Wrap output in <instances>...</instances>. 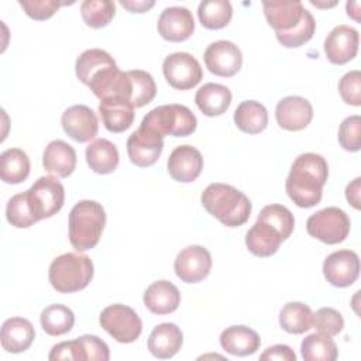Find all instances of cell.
<instances>
[{
	"mask_svg": "<svg viewBox=\"0 0 361 361\" xmlns=\"http://www.w3.org/2000/svg\"><path fill=\"white\" fill-rule=\"evenodd\" d=\"M268 24L275 30L276 39L286 48H298L312 39L316 21L310 11L298 0L262 1Z\"/></svg>",
	"mask_w": 361,
	"mask_h": 361,
	"instance_id": "6da1fadb",
	"label": "cell"
},
{
	"mask_svg": "<svg viewBox=\"0 0 361 361\" xmlns=\"http://www.w3.org/2000/svg\"><path fill=\"white\" fill-rule=\"evenodd\" d=\"M327 161L314 152H305L296 157L285 182L289 199L303 209L320 203L323 186L327 182Z\"/></svg>",
	"mask_w": 361,
	"mask_h": 361,
	"instance_id": "7a4b0ae2",
	"label": "cell"
},
{
	"mask_svg": "<svg viewBox=\"0 0 361 361\" xmlns=\"http://www.w3.org/2000/svg\"><path fill=\"white\" fill-rule=\"evenodd\" d=\"M200 200L206 212L226 227L243 226L251 214L250 199L227 183H210L202 192Z\"/></svg>",
	"mask_w": 361,
	"mask_h": 361,
	"instance_id": "3957f363",
	"label": "cell"
},
{
	"mask_svg": "<svg viewBox=\"0 0 361 361\" xmlns=\"http://www.w3.org/2000/svg\"><path fill=\"white\" fill-rule=\"evenodd\" d=\"M106 226V212L94 200L78 202L69 213V241L76 251L94 248Z\"/></svg>",
	"mask_w": 361,
	"mask_h": 361,
	"instance_id": "277c9868",
	"label": "cell"
},
{
	"mask_svg": "<svg viewBox=\"0 0 361 361\" xmlns=\"http://www.w3.org/2000/svg\"><path fill=\"white\" fill-rule=\"evenodd\" d=\"M93 274L94 267L87 255L66 252L52 259L48 278L56 292L72 293L85 289L93 279Z\"/></svg>",
	"mask_w": 361,
	"mask_h": 361,
	"instance_id": "5b68a950",
	"label": "cell"
},
{
	"mask_svg": "<svg viewBox=\"0 0 361 361\" xmlns=\"http://www.w3.org/2000/svg\"><path fill=\"white\" fill-rule=\"evenodd\" d=\"M140 126L161 137H188L195 133L197 120L192 110L183 104H162L147 113Z\"/></svg>",
	"mask_w": 361,
	"mask_h": 361,
	"instance_id": "8992f818",
	"label": "cell"
},
{
	"mask_svg": "<svg viewBox=\"0 0 361 361\" xmlns=\"http://www.w3.org/2000/svg\"><path fill=\"white\" fill-rule=\"evenodd\" d=\"M25 192L30 207L38 221L56 214L65 202L63 185L52 175L38 178Z\"/></svg>",
	"mask_w": 361,
	"mask_h": 361,
	"instance_id": "52a82bcc",
	"label": "cell"
},
{
	"mask_svg": "<svg viewBox=\"0 0 361 361\" xmlns=\"http://www.w3.org/2000/svg\"><path fill=\"white\" fill-rule=\"evenodd\" d=\"M350 226L351 223L347 213L334 206L313 213L306 221L309 235L324 244H338L344 241L350 233Z\"/></svg>",
	"mask_w": 361,
	"mask_h": 361,
	"instance_id": "ba28073f",
	"label": "cell"
},
{
	"mask_svg": "<svg viewBox=\"0 0 361 361\" xmlns=\"http://www.w3.org/2000/svg\"><path fill=\"white\" fill-rule=\"evenodd\" d=\"M99 323L116 341L123 344L134 343L142 331L140 316L130 306L121 303L104 307L99 316Z\"/></svg>",
	"mask_w": 361,
	"mask_h": 361,
	"instance_id": "9c48e42d",
	"label": "cell"
},
{
	"mask_svg": "<svg viewBox=\"0 0 361 361\" xmlns=\"http://www.w3.org/2000/svg\"><path fill=\"white\" fill-rule=\"evenodd\" d=\"M162 72L166 82L178 90H189L203 78L199 61L188 52L169 54L164 59Z\"/></svg>",
	"mask_w": 361,
	"mask_h": 361,
	"instance_id": "30bf717a",
	"label": "cell"
},
{
	"mask_svg": "<svg viewBox=\"0 0 361 361\" xmlns=\"http://www.w3.org/2000/svg\"><path fill=\"white\" fill-rule=\"evenodd\" d=\"M173 269L182 282L197 283L210 274L212 255L203 245H188L176 255Z\"/></svg>",
	"mask_w": 361,
	"mask_h": 361,
	"instance_id": "8fae6325",
	"label": "cell"
},
{
	"mask_svg": "<svg viewBox=\"0 0 361 361\" xmlns=\"http://www.w3.org/2000/svg\"><path fill=\"white\" fill-rule=\"evenodd\" d=\"M204 63L206 68L221 78L234 76L243 65V54L240 48L226 39L212 42L204 51Z\"/></svg>",
	"mask_w": 361,
	"mask_h": 361,
	"instance_id": "7c38bea8",
	"label": "cell"
},
{
	"mask_svg": "<svg viewBox=\"0 0 361 361\" xmlns=\"http://www.w3.org/2000/svg\"><path fill=\"white\" fill-rule=\"evenodd\" d=\"M164 149V137L148 130L138 127L127 140V154L130 161L140 166L147 168L154 165Z\"/></svg>",
	"mask_w": 361,
	"mask_h": 361,
	"instance_id": "4fadbf2b",
	"label": "cell"
},
{
	"mask_svg": "<svg viewBox=\"0 0 361 361\" xmlns=\"http://www.w3.org/2000/svg\"><path fill=\"white\" fill-rule=\"evenodd\" d=\"M323 275L327 282L337 288L353 285L360 275V258L351 250L331 252L323 262Z\"/></svg>",
	"mask_w": 361,
	"mask_h": 361,
	"instance_id": "5bb4252c",
	"label": "cell"
},
{
	"mask_svg": "<svg viewBox=\"0 0 361 361\" xmlns=\"http://www.w3.org/2000/svg\"><path fill=\"white\" fill-rule=\"evenodd\" d=\"M63 131L78 142H87L97 135L99 120L96 113L85 106L75 104L68 107L61 117Z\"/></svg>",
	"mask_w": 361,
	"mask_h": 361,
	"instance_id": "9a60e30c",
	"label": "cell"
},
{
	"mask_svg": "<svg viewBox=\"0 0 361 361\" xmlns=\"http://www.w3.org/2000/svg\"><path fill=\"white\" fill-rule=\"evenodd\" d=\"M360 34L355 28L341 24L334 27L324 39V52L334 65H344L358 52Z\"/></svg>",
	"mask_w": 361,
	"mask_h": 361,
	"instance_id": "2e32d148",
	"label": "cell"
},
{
	"mask_svg": "<svg viewBox=\"0 0 361 361\" xmlns=\"http://www.w3.org/2000/svg\"><path fill=\"white\" fill-rule=\"evenodd\" d=\"M158 32L169 42L186 41L195 31V20L192 11L186 7H166L157 23Z\"/></svg>",
	"mask_w": 361,
	"mask_h": 361,
	"instance_id": "e0dca14e",
	"label": "cell"
},
{
	"mask_svg": "<svg viewBox=\"0 0 361 361\" xmlns=\"http://www.w3.org/2000/svg\"><path fill=\"white\" fill-rule=\"evenodd\" d=\"M275 117L281 128L288 131H299L310 124L313 118V107L305 97L286 96L278 102Z\"/></svg>",
	"mask_w": 361,
	"mask_h": 361,
	"instance_id": "ac0fdd59",
	"label": "cell"
},
{
	"mask_svg": "<svg viewBox=\"0 0 361 361\" xmlns=\"http://www.w3.org/2000/svg\"><path fill=\"white\" fill-rule=\"evenodd\" d=\"M168 172L176 182L190 183L196 180L203 169V157L192 145L176 147L168 158Z\"/></svg>",
	"mask_w": 361,
	"mask_h": 361,
	"instance_id": "d6986e66",
	"label": "cell"
},
{
	"mask_svg": "<svg viewBox=\"0 0 361 361\" xmlns=\"http://www.w3.org/2000/svg\"><path fill=\"white\" fill-rule=\"evenodd\" d=\"M283 238L278 228L262 219H257L245 234V245L248 251L261 258L274 255L279 250Z\"/></svg>",
	"mask_w": 361,
	"mask_h": 361,
	"instance_id": "ffe728a7",
	"label": "cell"
},
{
	"mask_svg": "<svg viewBox=\"0 0 361 361\" xmlns=\"http://www.w3.org/2000/svg\"><path fill=\"white\" fill-rule=\"evenodd\" d=\"M144 305L154 314H169L180 305V292L169 281L152 282L144 292Z\"/></svg>",
	"mask_w": 361,
	"mask_h": 361,
	"instance_id": "44dd1931",
	"label": "cell"
},
{
	"mask_svg": "<svg viewBox=\"0 0 361 361\" xmlns=\"http://www.w3.org/2000/svg\"><path fill=\"white\" fill-rule=\"evenodd\" d=\"M35 338V330L30 320L24 317L7 319L0 331L1 347L11 354L28 350Z\"/></svg>",
	"mask_w": 361,
	"mask_h": 361,
	"instance_id": "7402d4cb",
	"label": "cell"
},
{
	"mask_svg": "<svg viewBox=\"0 0 361 361\" xmlns=\"http://www.w3.org/2000/svg\"><path fill=\"white\" fill-rule=\"evenodd\" d=\"M134 106L124 97H109L100 100L99 113L106 130L110 133H123L134 121Z\"/></svg>",
	"mask_w": 361,
	"mask_h": 361,
	"instance_id": "603a6c76",
	"label": "cell"
},
{
	"mask_svg": "<svg viewBox=\"0 0 361 361\" xmlns=\"http://www.w3.org/2000/svg\"><path fill=\"white\" fill-rule=\"evenodd\" d=\"M182 343L183 333L175 323H161L149 333L147 345L154 357L166 360L180 350Z\"/></svg>",
	"mask_w": 361,
	"mask_h": 361,
	"instance_id": "cb8c5ba5",
	"label": "cell"
},
{
	"mask_svg": "<svg viewBox=\"0 0 361 361\" xmlns=\"http://www.w3.org/2000/svg\"><path fill=\"white\" fill-rule=\"evenodd\" d=\"M42 165L47 172L68 178L76 168V151L62 140L51 141L44 151Z\"/></svg>",
	"mask_w": 361,
	"mask_h": 361,
	"instance_id": "d4e9b609",
	"label": "cell"
},
{
	"mask_svg": "<svg viewBox=\"0 0 361 361\" xmlns=\"http://www.w3.org/2000/svg\"><path fill=\"white\" fill-rule=\"evenodd\" d=\"M220 345L231 355L245 357L259 348L261 338L255 330L247 326H230L221 331Z\"/></svg>",
	"mask_w": 361,
	"mask_h": 361,
	"instance_id": "484cf974",
	"label": "cell"
},
{
	"mask_svg": "<svg viewBox=\"0 0 361 361\" xmlns=\"http://www.w3.org/2000/svg\"><path fill=\"white\" fill-rule=\"evenodd\" d=\"M231 92L227 86L220 83H204L195 94L197 109L207 117L221 116L231 104Z\"/></svg>",
	"mask_w": 361,
	"mask_h": 361,
	"instance_id": "4316f807",
	"label": "cell"
},
{
	"mask_svg": "<svg viewBox=\"0 0 361 361\" xmlns=\"http://www.w3.org/2000/svg\"><path fill=\"white\" fill-rule=\"evenodd\" d=\"M85 155L90 169L100 175L114 172L120 159L117 147L106 138H97L92 141L86 147Z\"/></svg>",
	"mask_w": 361,
	"mask_h": 361,
	"instance_id": "83f0119b",
	"label": "cell"
},
{
	"mask_svg": "<svg viewBox=\"0 0 361 361\" xmlns=\"http://www.w3.org/2000/svg\"><path fill=\"white\" fill-rule=\"evenodd\" d=\"M234 123L243 133L258 134L268 126V111L259 102L245 100L237 106L234 111Z\"/></svg>",
	"mask_w": 361,
	"mask_h": 361,
	"instance_id": "f1b7e54d",
	"label": "cell"
},
{
	"mask_svg": "<svg viewBox=\"0 0 361 361\" xmlns=\"http://www.w3.org/2000/svg\"><path fill=\"white\" fill-rule=\"evenodd\" d=\"M31 164L28 155L20 148H8L0 155V178L6 183L17 185L30 175Z\"/></svg>",
	"mask_w": 361,
	"mask_h": 361,
	"instance_id": "f546056e",
	"label": "cell"
},
{
	"mask_svg": "<svg viewBox=\"0 0 361 361\" xmlns=\"http://www.w3.org/2000/svg\"><path fill=\"white\" fill-rule=\"evenodd\" d=\"M313 312L302 302H288L279 313L281 327L290 334H302L312 329Z\"/></svg>",
	"mask_w": 361,
	"mask_h": 361,
	"instance_id": "4dcf8cb0",
	"label": "cell"
},
{
	"mask_svg": "<svg viewBox=\"0 0 361 361\" xmlns=\"http://www.w3.org/2000/svg\"><path fill=\"white\" fill-rule=\"evenodd\" d=\"M41 327L48 336H63L69 333L75 323L73 312L65 305H49L39 316Z\"/></svg>",
	"mask_w": 361,
	"mask_h": 361,
	"instance_id": "1f68e13d",
	"label": "cell"
},
{
	"mask_svg": "<svg viewBox=\"0 0 361 361\" xmlns=\"http://www.w3.org/2000/svg\"><path fill=\"white\" fill-rule=\"evenodd\" d=\"M300 353L306 361H334L338 355L334 340L320 331L309 334L302 340Z\"/></svg>",
	"mask_w": 361,
	"mask_h": 361,
	"instance_id": "d6a6232c",
	"label": "cell"
},
{
	"mask_svg": "<svg viewBox=\"0 0 361 361\" xmlns=\"http://www.w3.org/2000/svg\"><path fill=\"white\" fill-rule=\"evenodd\" d=\"M197 17L207 30L224 28L233 17L231 3L228 0H204L197 7Z\"/></svg>",
	"mask_w": 361,
	"mask_h": 361,
	"instance_id": "836d02e7",
	"label": "cell"
},
{
	"mask_svg": "<svg viewBox=\"0 0 361 361\" xmlns=\"http://www.w3.org/2000/svg\"><path fill=\"white\" fill-rule=\"evenodd\" d=\"M75 361H107L110 358L109 345L97 336L85 334L71 340Z\"/></svg>",
	"mask_w": 361,
	"mask_h": 361,
	"instance_id": "e575fe53",
	"label": "cell"
},
{
	"mask_svg": "<svg viewBox=\"0 0 361 361\" xmlns=\"http://www.w3.org/2000/svg\"><path fill=\"white\" fill-rule=\"evenodd\" d=\"M127 73L131 80V104L134 107H142L151 103L157 94V85L152 75L141 69H133Z\"/></svg>",
	"mask_w": 361,
	"mask_h": 361,
	"instance_id": "d590c367",
	"label": "cell"
},
{
	"mask_svg": "<svg viewBox=\"0 0 361 361\" xmlns=\"http://www.w3.org/2000/svg\"><path fill=\"white\" fill-rule=\"evenodd\" d=\"M80 14L86 25L103 28L113 20L116 4L110 0H85L80 4Z\"/></svg>",
	"mask_w": 361,
	"mask_h": 361,
	"instance_id": "8d00e7d4",
	"label": "cell"
},
{
	"mask_svg": "<svg viewBox=\"0 0 361 361\" xmlns=\"http://www.w3.org/2000/svg\"><path fill=\"white\" fill-rule=\"evenodd\" d=\"M6 217L7 221L17 228H27L38 221L30 207L27 192L17 193L8 200L6 207Z\"/></svg>",
	"mask_w": 361,
	"mask_h": 361,
	"instance_id": "74e56055",
	"label": "cell"
},
{
	"mask_svg": "<svg viewBox=\"0 0 361 361\" xmlns=\"http://www.w3.org/2000/svg\"><path fill=\"white\" fill-rule=\"evenodd\" d=\"M258 219H262L271 223L274 227H276L283 241L290 237L295 227V219L292 212L288 207L276 203L262 207V210L258 214Z\"/></svg>",
	"mask_w": 361,
	"mask_h": 361,
	"instance_id": "f35d334b",
	"label": "cell"
},
{
	"mask_svg": "<svg viewBox=\"0 0 361 361\" xmlns=\"http://www.w3.org/2000/svg\"><path fill=\"white\" fill-rule=\"evenodd\" d=\"M338 142L350 152H357L361 148V117L358 114L345 117L338 127Z\"/></svg>",
	"mask_w": 361,
	"mask_h": 361,
	"instance_id": "ab89813d",
	"label": "cell"
},
{
	"mask_svg": "<svg viewBox=\"0 0 361 361\" xmlns=\"http://www.w3.org/2000/svg\"><path fill=\"white\" fill-rule=\"evenodd\" d=\"M312 326L317 331L333 337L343 330L344 319L341 313L334 307H320L319 310H316V313H313Z\"/></svg>",
	"mask_w": 361,
	"mask_h": 361,
	"instance_id": "60d3db41",
	"label": "cell"
},
{
	"mask_svg": "<svg viewBox=\"0 0 361 361\" xmlns=\"http://www.w3.org/2000/svg\"><path fill=\"white\" fill-rule=\"evenodd\" d=\"M338 92L344 103L351 106L361 104V72L350 71L338 82Z\"/></svg>",
	"mask_w": 361,
	"mask_h": 361,
	"instance_id": "b9f144b4",
	"label": "cell"
},
{
	"mask_svg": "<svg viewBox=\"0 0 361 361\" xmlns=\"http://www.w3.org/2000/svg\"><path fill=\"white\" fill-rule=\"evenodd\" d=\"M18 4L30 18L41 21L51 18L58 11V8L66 3L55 0H20Z\"/></svg>",
	"mask_w": 361,
	"mask_h": 361,
	"instance_id": "7bdbcfd3",
	"label": "cell"
},
{
	"mask_svg": "<svg viewBox=\"0 0 361 361\" xmlns=\"http://www.w3.org/2000/svg\"><path fill=\"white\" fill-rule=\"evenodd\" d=\"M259 360H281V361H295L296 354L289 345L285 344H275L268 347L261 355Z\"/></svg>",
	"mask_w": 361,
	"mask_h": 361,
	"instance_id": "ee69618b",
	"label": "cell"
},
{
	"mask_svg": "<svg viewBox=\"0 0 361 361\" xmlns=\"http://www.w3.org/2000/svg\"><path fill=\"white\" fill-rule=\"evenodd\" d=\"M361 178H355L345 188V199L354 209H361Z\"/></svg>",
	"mask_w": 361,
	"mask_h": 361,
	"instance_id": "f6af8a7d",
	"label": "cell"
},
{
	"mask_svg": "<svg viewBox=\"0 0 361 361\" xmlns=\"http://www.w3.org/2000/svg\"><path fill=\"white\" fill-rule=\"evenodd\" d=\"M120 4L131 13H145L155 6L152 0H121Z\"/></svg>",
	"mask_w": 361,
	"mask_h": 361,
	"instance_id": "bcb514c9",
	"label": "cell"
},
{
	"mask_svg": "<svg viewBox=\"0 0 361 361\" xmlns=\"http://www.w3.org/2000/svg\"><path fill=\"white\" fill-rule=\"evenodd\" d=\"M360 3L358 1H348L347 3V14L354 18L355 21H360Z\"/></svg>",
	"mask_w": 361,
	"mask_h": 361,
	"instance_id": "7dc6e473",
	"label": "cell"
}]
</instances>
